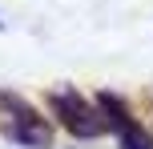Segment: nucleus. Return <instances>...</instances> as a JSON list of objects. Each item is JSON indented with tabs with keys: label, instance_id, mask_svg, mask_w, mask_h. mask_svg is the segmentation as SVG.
Returning a JSON list of instances; mask_svg holds the SVG:
<instances>
[{
	"label": "nucleus",
	"instance_id": "obj_1",
	"mask_svg": "<svg viewBox=\"0 0 153 149\" xmlns=\"http://www.w3.org/2000/svg\"><path fill=\"white\" fill-rule=\"evenodd\" d=\"M0 133H4L8 141L24 145V149H45L53 141V125H48L24 97L4 93V89H0Z\"/></svg>",
	"mask_w": 153,
	"mask_h": 149
},
{
	"label": "nucleus",
	"instance_id": "obj_2",
	"mask_svg": "<svg viewBox=\"0 0 153 149\" xmlns=\"http://www.w3.org/2000/svg\"><path fill=\"white\" fill-rule=\"evenodd\" d=\"M48 109L61 117V125L69 129L73 137H101V133L109 129L101 105L85 101L76 89H56V93H48Z\"/></svg>",
	"mask_w": 153,
	"mask_h": 149
},
{
	"label": "nucleus",
	"instance_id": "obj_3",
	"mask_svg": "<svg viewBox=\"0 0 153 149\" xmlns=\"http://www.w3.org/2000/svg\"><path fill=\"white\" fill-rule=\"evenodd\" d=\"M97 105H101V113H105V125L117 133L121 149H153V137L137 125V121H133V113L125 109V101H117V97L101 93V97H97Z\"/></svg>",
	"mask_w": 153,
	"mask_h": 149
}]
</instances>
